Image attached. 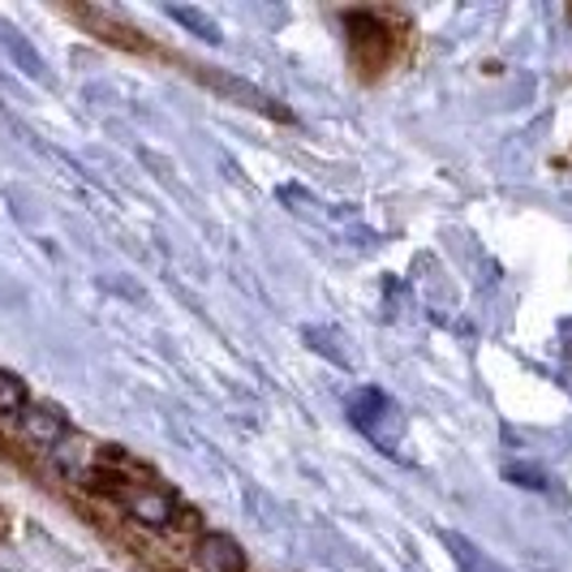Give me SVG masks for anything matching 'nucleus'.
Wrapping results in <instances>:
<instances>
[{"label": "nucleus", "mask_w": 572, "mask_h": 572, "mask_svg": "<svg viewBox=\"0 0 572 572\" xmlns=\"http://www.w3.org/2000/svg\"><path fill=\"white\" fill-rule=\"evenodd\" d=\"M199 564L206 572H245V551L229 533H203L199 538Z\"/></svg>", "instance_id": "20e7f679"}, {"label": "nucleus", "mask_w": 572, "mask_h": 572, "mask_svg": "<svg viewBox=\"0 0 572 572\" xmlns=\"http://www.w3.org/2000/svg\"><path fill=\"white\" fill-rule=\"evenodd\" d=\"M444 547L452 551V560H456V569H460V572H508L504 564H499V560H490L478 542H469L465 533L444 530Z\"/></svg>", "instance_id": "423d86ee"}, {"label": "nucleus", "mask_w": 572, "mask_h": 572, "mask_svg": "<svg viewBox=\"0 0 572 572\" xmlns=\"http://www.w3.org/2000/svg\"><path fill=\"white\" fill-rule=\"evenodd\" d=\"M168 18H177L181 27H190V31H199V40L206 43H220L224 35H220V27L206 18L203 9H186V4H168Z\"/></svg>", "instance_id": "9d476101"}, {"label": "nucleus", "mask_w": 572, "mask_h": 572, "mask_svg": "<svg viewBox=\"0 0 572 572\" xmlns=\"http://www.w3.org/2000/svg\"><path fill=\"white\" fill-rule=\"evenodd\" d=\"M125 504H129V512L138 517V521H147V526H168L172 517H177V504H172V495H163L160 487H138V490H121Z\"/></svg>", "instance_id": "39448f33"}, {"label": "nucleus", "mask_w": 572, "mask_h": 572, "mask_svg": "<svg viewBox=\"0 0 572 572\" xmlns=\"http://www.w3.org/2000/svg\"><path fill=\"white\" fill-rule=\"evenodd\" d=\"M0 43H4V47H9V56L22 65V74H27V78L47 82V65H43V56L31 47V40H27V35H18L9 22H0Z\"/></svg>", "instance_id": "0eeeda50"}, {"label": "nucleus", "mask_w": 572, "mask_h": 572, "mask_svg": "<svg viewBox=\"0 0 572 572\" xmlns=\"http://www.w3.org/2000/svg\"><path fill=\"white\" fill-rule=\"evenodd\" d=\"M345 27H349V47H353V61L362 65V74H379L392 56V35L367 13H349Z\"/></svg>", "instance_id": "f03ea898"}, {"label": "nucleus", "mask_w": 572, "mask_h": 572, "mask_svg": "<svg viewBox=\"0 0 572 572\" xmlns=\"http://www.w3.org/2000/svg\"><path fill=\"white\" fill-rule=\"evenodd\" d=\"M349 417H353V426H358V431H367L370 439H374L383 452H396V439H401L405 422H401V409L392 405L379 388L358 392V396L349 401Z\"/></svg>", "instance_id": "f257e3e1"}, {"label": "nucleus", "mask_w": 572, "mask_h": 572, "mask_svg": "<svg viewBox=\"0 0 572 572\" xmlns=\"http://www.w3.org/2000/svg\"><path fill=\"white\" fill-rule=\"evenodd\" d=\"M199 78L206 82V86H215L220 95H233V99H242L245 108H254V113H267V117H276V121H288V113L272 99V95H263L258 86H250V82L242 78H224V74H215V70H199Z\"/></svg>", "instance_id": "7ed1b4c3"}, {"label": "nucleus", "mask_w": 572, "mask_h": 572, "mask_svg": "<svg viewBox=\"0 0 572 572\" xmlns=\"http://www.w3.org/2000/svg\"><path fill=\"white\" fill-rule=\"evenodd\" d=\"M78 18L86 22V27H95V31H104V40L108 43H117V47H134V52H142L147 43L138 40V31H129V27H121V22H113L108 13H99V9H78Z\"/></svg>", "instance_id": "1a4fd4ad"}, {"label": "nucleus", "mask_w": 572, "mask_h": 572, "mask_svg": "<svg viewBox=\"0 0 572 572\" xmlns=\"http://www.w3.org/2000/svg\"><path fill=\"white\" fill-rule=\"evenodd\" d=\"M22 426L35 444H56L65 435V417L56 409H22Z\"/></svg>", "instance_id": "6e6552de"}, {"label": "nucleus", "mask_w": 572, "mask_h": 572, "mask_svg": "<svg viewBox=\"0 0 572 572\" xmlns=\"http://www.w3.org/2000/svg\"><path fill=\"white\" fill-rule=\"evenodd\" d=\"M508 474H512V478H526V483H521V487H547V478H542V474H533V469H521V465H512V469H508Z\"/></svg>", "instance_id": "f8f14e48"}, {"label": "nucleus", "mask_w": 572, "mask_h": 572, "mask_svg": "<svg viewBox=\"0 0 572 572\" xmlns=\"http://www.w3.org/2000/svg\"><path fill=\"white\" fill-rule=\"evenodd\" d=\"M22 409H27V383L0 370V413H22Z\"/></svg>", "instance_id": "9b49d317"}]
</instances>
